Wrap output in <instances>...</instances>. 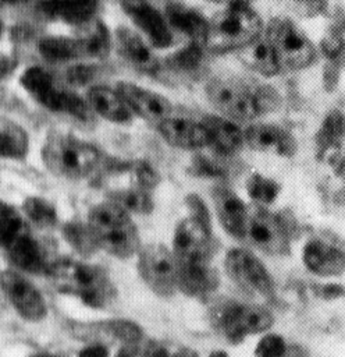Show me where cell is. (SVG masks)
Here are the masks:
<instances>
[{"mask_svg":"<svg viewBox=\"0 0 345 357\" xmlns=\"http://www.w3.org/2000/svg\"><path fill=\"white\" fill-rule=\"evenodd\" d=\"M57 291L72 296L93 308H106L115 298L110 276L97 265L68 257L50 261L45 273Z\"/></svg>","mask_w":345,"mask_h":357,"instance_id":"6da1fadb","label":"cell"},{"mask_svg":"<svg viewBox=\"0 0 345 357\" xmlns=\"http://www.w3.org/2000/svg\"><path fill=\"white\" fill-rule=\"evenodd\" d=\"M88 223L99 250L120 259L131 258L139 251L141 240L131 213L115 202L107 199L93 205Z\"/></svg>","mask_w":345,"mask_h":357,"instance_id":"7a4b0ae2","label":"cell"},{"mask_svg":"<svg viewBox=\"0 0 345 357\" xmlns=\"http://www.w3.org/2000/svg\"><path fill=\"white\" fill-rule=\"evenodd\" d=\"M40 155L46 169L65 180L88 177L100 162V153L92 144L58 130L49 131Z\"/></svg>","mask_w":345,"mask_h":357,"instance_id":"3957f363","label":"cell"},{"mask_svg":"<svg viewBox=\"0 0 345 357\" xmlns=\"http://www.w3.org/2000/svg\"><path fill=\"white\" fill-rule=\"evenodd\" d=\"M263 22L243 0L227 4L209 20L204 47L214 53L239 50L260 36Z\"/></svg>","mask_w":345,"mask_h":357,"instance_id":"277c9868","label":"cell"},{"mask_svg":"<svg viewBox=\"0 0 345 357\" xmlns=\"http://www.w3.org/2000/svg\"><path fill=\"white\" fill-rule=\"evenodd\" d=\"M0 206V240L8 261L24 272L46 273L49 261L43 245L14 206L4 201Z\"/></svg>","mask_w":345,"mask_h":357,"instance_id":"5b68a950","label":"cell"},{"mask_svg":"<svg viewBox=\"0 0 345 357\" xmlns=\"http://www.w3.org/2000/svg\"><path fill=\"white\" fill-rule=\"evenodd\" d=\"M19 81L25 91L47 110L67 114L82 123L93 120L95 113L88 100H83L72 89L60 85L45 68L38 66L28 67Z\"/></svg>","mask_w":345,"mask_h":357,"instance_id":"8992f818","label":"cell"},{"mask_svg":"<svg viewBox=\"0 0 345 357\" xmlns=\"http://www.w3.org/2000/svg\"><path fill=\"white\" fill-rule=\"evenodd\" d=\"M209 319L216 332L234 344L250 335L266 332L274 322V317L267 308L227 298L211 305Z\"/></svg>","mask_w":345,"mask_h":357,"instance_id":"52a82bcc","label":"cell"},{"mask_svg":"<svg viewBox=\"0 0 345 357\" xmlns=\"http://www.w3.org/2000/svg\"><path fill=\"white\" fill-rule=\"evenodd\" d=\"M266 36L271 43L281 68L302 70L312 64L316 50L306 33L288 18L270 21Z\"/></svg>","mask_w":345,"mask_h":357,"instance_id":"ba28073f","label":"cell"},{"mask_svg":"<svg viewBox=\"0 0 345 357\" xmlns=\"http://www.w3.org/2000/svg\"><path fill=\"white\" fill-rule=\"evenodd\" d=\"M138 272L146 286L160 297L178 290V258L166 245L152 243L138 251Z\"/></svg>","mask_w":345,"mask_h":357,"instance_id":"9c48e42d","label":"cell"},{"mask_svg":"<svg viewBox=\"0 0 345 357\" xmlns=\"http://www.w3.org/2000/svg\"><path fill=\"white\" fill-rule=\"evenodd\" d=\"M206 96L216 110L236 123L253 120L260 112V100L246 85L224 78H213L206 85Z\"/></svg>","mask_w":345,"mask_h":357,"instance_id":"30bf717a","label":"cell"},{"mask_svg":"<svg viewBox=\"0 0 345 357\" xmlns=\"http://www.w3.org/2000/svg\"><path fill=\"white\" fill-rule=\"evenodd\" d=\"M243 238L270 255L289 252V236L285 223L262 205L249 208Z\"/></svg>","mask_w":345,"mask_h":357,"instance_id":"8fae6325","label":"cell"},{"mask_svg":"<svg viewBox=\"0 0 345 357\" xmlns=\"http://www.w3.org/2000/svg\"><path fill=\"white\" fill-rule=\"evenodd\" d=\"M227 275L231 280L249 294L270 297L274 291L273 278L263 262L250 251L234 248L224 259Z\"/></svg>","mask_w":345,"mask_h":357,"instance_id":"7c38bea8","label":"cell"},{"mask_svg":"<svg viewBox=\"0 0 345 357\" xmlns=\"http://www.w3.org/2000/svg\"><path fill=\"white\" fill-rule=\"evenodd\" d=\"M174 254L179 262L211 261L217 245L211 236V227L188 216L174 230Z\"/></svg>","mask_w":345,"mask_h":357,"instance_id":"4fadbf2b","label":"cell"},{"mask_svg":"<svg viewBox=\"0 0 345 357\" xmlns=\"http://www.w3.org/2000/svg\"><path fill=\"white\" fill-rule=\"evenodd\" d=\"M1 290L17 314L28 322H39L47 315L42 293L25 276L15 271L1 272Z\"/></svg>","mask_w":345,"mask_h":357,"instance_id":"5bb4252c","label":"cell"},{"mask_svg":"<svg viewBox=\"0 0 345 357\" xmlns=\"http://www.w3.org/2000/svg\"><path fill=\"white\" fill-rule=\"evenodd\" d=\"M70 333L90 343L118 342L121 346L135 343L143 337L142 328L129 319H104L95 322H71Z\"/></svg>","mask_w":345,"mask_h":357,"instance_id":"9a60e30c","label":"cell"},{"mask_svg":"<svg viewBox=\"0 0 345 357\" xmlns=\"http://www.w3.org/2000/svg\"><path fill=\"white\" fill-rule=\"evenodd\" d=\"M120 7L152 46L163 49L171 45V26L152 3L147 0H120Z\"/></svg>","mask_w":345,"mask_h":357,"instance_id":"2e32d148","label":"cell"},{"mask_svg":"<svg viewBox=\"0 0 345 357\" xmlns=\"http://www.w3.org/2000/svg\"><path fill=\"white\" fill-rule=\"evenodd\" d=\"M115 88L132 113H136L147 123L157 126L171 116L172 106L166 96L128 81L117 82Z\"/></svg>","mask_w":345,"mask_h":357,"instance_id":"e0dca14e","label":"cell"},{"mask_svg":"<svg viewBox=\"0 0 345 357\" xmlns=\"http://www.w3.org/2000/svg\"><path fill=\"white\" fill-rule=\"evenodd\" d=\"M245 144L253 151L292 156L296 152L298 144L289 131L275 124H253L245 130Z\"/></svg>","mask_w":345,"mask_h":357,"instance_id":"ac0fdd59","label":"cell"},{"mask_svg":"<svg viewBox=\"0 0 345 357\" xmlns=\"http://www.w3.org/2000/svg\"><path fill=\"white\" fill-rule=\"evenodd\" d=\"M161 138L174 148L199 149L210 145L209 132L202 121L182 117H168L157 124Z\"/></svg>","mask_w":345,"mask_h":357,"instance_id":"d6986e66","label":"cell"},{"mask_svg":"<svg viewBox=\"0 0 345 357\" xmlns=\"http://www.w3.org/2000/svg\"><path fill=\"white\" fill-rule=\"evenodd\" d=\"M114 42L118 54L138 71L153 74L159 70V59L149 43L134 29L120 26L115 31Z\"/></svg>","mask_w":345,"mask_h":357,"instance_id":"ffe728a7","label":"cell"},{"mask_svg":"<svg viewBox=\"0 0 345 357\" xmlns=\"http://www.w3.org/2000/svg\"><path fill=\"white\" fill-rule=\"evenodd\" d=\"M211 199L224 230L235 238H243L249 208L232 190L224 185L213 188Z\"/></svg>","mask_w":345,"mask_h":357,"instance_id":"44dd1931","label":"cell"},{"mask_svg":"<svg viewBox=\"0 0 345 357\" xmlns=\"http://www.w3.org/2000/svg\"><path fill=\"white\" fill-rule=\"evenodd\" d=\"M178 290L195 298H204L220 286V275L210 265V261L179 262Z\"/></svg>","mask_w":345,"mask_h":357,"instance_id":"7402d4cb","label":"cell"},{"mask_svg":"<svg viewBox=\"0 0 345 357\" xmlns=\"http://www.w3.org/2000/svg\"><path fill=\"white\" fill-rule=\"evenodd\" d=\"M303 262L319 276H338L345 271V254L321 240H310L305 244Z\"/></svg>","mask_w":345,"mask_h":357,"instance_id":"603a6c76","label":"cell"},{"mask_svg":"<svg viewBox=\"0 0 345 357\" xmlns=\"http://www.w3.org/2000/svg\"><path fill=\"white\" fill-rule=\"evenodd\" d=\"M86 100L95 114L115 123L127 124L132 120V110L115 89L104 85H95L86 93Z\"/></svg>","mask_w":345,"mask_h":357,"instance_id":"cb8c5ba5","label":"cell"},{"mask_svg":"<svg viewBox=\"0 0 345 357\" xmlns=\"http://www.w3.org/2000/svg\"><path fill=\"white\" fill-rule=\"evenodd\" d=\"M209 137L210 145L216 152L223 155H234L245 144V131L239 128L236 121L216 114H206L202 119Z\"/></svg>","mask_w":345,"mask_h":357,"instance_id":"d4e9b609","label":"cell"},{"mask_svg":"<svg viewBox=\"0 0 345 357\" xmlns=\"http://www.w3.org/2000/svg\"><path fill=\"white\" fill-rule=\"evenodd\" d=\"M99 0H43L39 7L49 18L71 25H81L92 20L97 11Z\"/></svg>","mask_w":345,"mask_h":357,"instance_id":"484cf974","label":"cell"},{"mask_svg":"<svg viewBox=\"0 0 345 357\" xmlns=\"http://www.w3.org/2000/svg\"><path fill=\"white\" fill-rule=\"evenodd\" d=\"M239 60L252 71L264 75V77H273L280 70V61L277 59V54L268 42L267 36L262 38L257 36L255 40L243 46L242 49L236 50Z\"/></svg>","mask_w":345,"mask_h":357,"instance_id":"4316f807","label":"cell"},{"mask_svg":"<svg viewBox=\"0 0 345 357\" xmlns=\"http://www.w3.org/2000/svg\"><path fill=\"white\" fill-rule=\"evenodd\" d=\"M166 18L170 26L191 39L204 46L209 21L196 10L184 4H170L166 11Z\"/></svg>","mask_w":345,"mask_h":357,"instance_id":"83f0119b","label":"cell"},{"mask_svg":"<svg viewBox=\"0 0 345 357\" xmlns=\"http://www.w3.org/2000/svg\"><path fill=\"white\" fill-rule=\"evenodd\" d=\"M77 40L83 57L104 59L111 49V36L107 26L95 17L77 26Z\"/></svg>","mask_w":345,"mask_h":357,"instance_id":"f1b7e54d","label":"cell"},{"mask_svg":"<svg viewBox=\"0 0 345 357\" xmlns=\"http://www.w3.org/2000/svg\"><path fill=\"white\" fill-rule=\"evenodd\" d=\"M107 199L115 202L129 213L147 215L154 208L150 190L135 184H131L129 187H117L107 191Z\"/></svg>","mask_w":345,"mask_h":357,"instance_id":"f546056e","label":"cell"},{"mask_svg":"<svg viewBox=\"0 0 345 357\" xmlns=\"http://www.w3.org/2000/svg\"><path fill=\"white\" fill-rule=\"evenodd\" d=\"M61 233L67 244L83 258L92 257L99 250L88 220L83 222L78 218H72L63 223Z\"/></svg>","mask_w":345,"mask_h":357,"instance_id":"4dcf8cb0","label":"cell"},{"mask_svg":"<svg viewBox=\"0 0 345 357\" xmlns=\"http://www.w3.org/2000/svg\"><path fill=\"white\" fill-rule=\"evenodd\" d=\"M231 155H223L214 151V155L195 153L189 163V170L193 176L206 178H225L230 177L235 165L231 162Z\"/></svg>","mask_w":345,"mask_h":357,"instance_id":"1f68e13d","label":"cell"},{"mask_svg":"<svg viewBox=\"0 0 345 357\" xmlns=\"http://www.w3.org/2000/svg\"><path fill=\"white\" fill-rule=\"evenodd\" d=\"M38 52L43 59L53 63L72 61L83 57L77 38L43 36L38 42Z\"/></svg>","mask_w":345,"mask_h":357,"instance_id":"d6a6232c","label":"cell"},{"mask_svg":"<svg viewBox=\"0 0 345 357\" xmlns=\"http://www.w3.org/2000/svg\"><path fill=\"white\" fill-rule=\"evenodd\" d=\"M29 148V138L25 130L10 119H1L0 152L7 159H22Z\"/></svg>","mask_w":345,"mask_h":357,"instance_id":"836d02e7","label":"cell"},{"mask_svg":"<svg viewBox=\"0 0 345 357\" xmlns=\"http://www.w3.org/2000/svg\"><path fill=\"white\" fill-rule=\"evenodd\" d=\"M22 211L28 220L39 229H53L58 223L54 205L42 197H28L24 199Z\"/></svg>","mask_w":345,"mask_h":357,"instance_id":"e575fe53","label":"cell"},{"mask_svg":"<svg viewBox=\"0 0 345 357\" xmlns=\"http://www.w3.org/2000/svg\"><path fill=\"white\" fill-rule=\"evenodd\" d=\"M345 134V119L344 116L334 110L323 121L317 132V148L320 153H327L334 148L339 146L341 139Z\"/></svg>","mask_w":345,"mask_h":357,"instance_id":"d590c367","label":"cell"},{"mask_svg":"<svg viewBox=\"0 0 345 357\" xmlns=\"http://www.w3.org/2000/svg\"><path fill=\"white\" fill-rule=\"evenodd\" d=\"M246 192L259 205L266 206L273 204L280 194V184L271 177L260 173H252L246 178Z\"/></svg>","mask_w":345,"mask_h":357,"instance_id":"8d00e7d4","label":"cell"},{"mask_svg":"<svg viewBox=\"0 0 345 357\" xmlns=\"http://www.w3.org/2000/svg\"><path fill=\"white\" fill-rule=\"evenodd\" d=\"M203 45L191 42L188 46L174 52L166 59L168 68L178 73H193L203 61Z\"/></svg>","mask_w":345,"mask_h":357,"instance_id":"74e56055","label":"cell"},{"mask_svg":"<svg viewBox=\"0 0 345 357\" xmlns=\"http://www.w3.org/2000/svg\"><path fill=\"white\" fill-rule=\"evenodd\" d=\"M124 170L131 177V184L143 187L146 190H153L160 181V176L156 169L145 160L129 162L124 166Z\"/></svg>","mask_w":345,"mask_h":357,"instance_id":"f35d334b","label":"cell"},{"mask_svg":"<svg viewBox=\"0 0 345 357\" xmlns=\"http://www.w3.org/2000/svg\"><path fill=\"white\" fill-rule=\"evenodd\" d=\"M287 353L285 340L275 333L264 335L255 350L256 356H284Z\"/></svg>","mask_w":345,"mask_h":357,"instance_id":"ab89813d","label":"cell"},{"mask_svg":"<svg viewBox=\"0 0 345 357\" xmlns=\"http://www.w3.org/2000/svg\"><path fill=\"white\" fill-rule=\"evenodd\" d=\"M185 205H186V209L189 211V216L211 227V218H210L209 208L198 194H188L185 197Z\"/></svg>","mask_w":345,"mask_h":357,"instance_id":"60d3db41","label":"cell"},{"mask_svg":"<svg viewBox=\"0 0 345 357\" xmlns=\"http://www.w3.org/2000/svg\"><path fill=\"white\" fill-rule=\"evenodd\" d=\"M95 77H96V67L86 66V64L71 66L65 73L67 81L77 86H82V85L90 82Z\"/></svg>","mask_w":345,"mask_h":357,"instance_id":"b9f144b4","label":"cell"},{"mask_svg":"<svg viewBox=\"0 0 345 357\" xmlns=\"http://www.w3.org/2000/svg\"><path fill=\"white\" fill-rule=\"evenodd\" d=\"M79 354H85V356H106L109 354V350L106 349V344L103 343H90L86 347H83Z\"/></svg>","mask_w":345,"mask_h":357,"instance_id":"7bdbcfd3","label":"cell"},{"mask_svg":"<svg viewBox=\"0 0 345 357\" xmlns=\"http://www.w3.org/2000/svg\"><path fill=\"white\" fill-rule=\"evenodd\" d=\"M3 3H7V4H25V3H29V1H33V0H1ZM43 1V0H40Z\"/></svg>","mask_w":345,"mask_h":357,"instance_id":"ee69618b","label":"cell"},{"mask_svg":"<svg viewBox=\"0 0 345 357\" xmlns=\"http://www.w3.org/2000/svg\"><path fill=\"white\" fill-rule=\"evenodd\" d=\"M209 1H213V3H217V4H231V3H234V1H236V0H209Z\"/></svg>","mask_w":345,"mask_h":357,"instance_id":"f6af8a7d","label":"cell"},{"mask_svg":"<svg viewBox=\"0 0 345 357\" xmlns=\"http://www.w3.org/2000/svg\"><path fill=\"white\" fill-rule=\"evenodd\" d=\"M344 170H345V156H344Z\"/></svg>","mask_w":345,"mask_h":357,"instance_id":"bcb514c9","label":"cell"},{"mask_svg":"<svg viewBox=\"0 0 345 357\" xmlns=\"http://www.w3.org/2000/svg\"><path fill=\"white\" fill-rule=\"evenodd\" d=\"M299 1H313V0H299Z\"/></svg>","mask_w":345,"mask_h":357,"instance_id":"7dc6e473","label":"cell"}]
</instances>
